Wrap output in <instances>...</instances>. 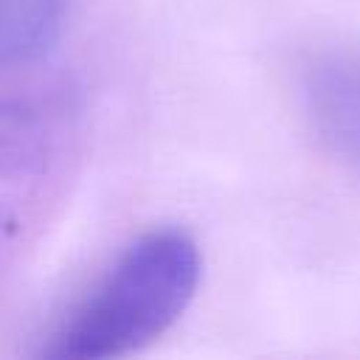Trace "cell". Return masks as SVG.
I'll use <instances>...</instances> for the list:
<instances>
[{
	"label": "cell",
	"instance_id": "1",
	"mask_svg": "<svg viewBox=\"0 0 360 360\" xmlns=\"http://www.w3.org/2000/svg\"><path fill=\"white\" fill-rule=\"evenodd\" d=\"M200 273V250L188 233L163 228L138 236L39 354L107 360L149 346L186 312Z\"/></svg>",
	"mask_w": 360,
	"mask_h": 360
},
{
	"label": "cell",
	"instance_id": "2",
	"mask_svg": "<svg viewBox=\"0 0 360 360\" xmlns=\"http://www.w3.org/2000/svg\"><path fill=\"white\" fill-rule=\"evenodd\" d=\"M304 107L318 138L360 169V62L321 59L307 70Z\"/></svg>",
	"mask_w": 360,
	"mask_h": 360
},
{
	"label": "cell",
	"instance_id": "3",
	"mask_svg": "<svg viewBox=\"0 0 360 360\" xmlns=\"http://www.w3.org/2000/svg\"><path fill=\"white\" fill-rule=\"evenodd\" d=\"M68 0H0V68L28 65L59 39Z\"/></svg>",
	"mask_w": 360,
	"mask_h": 360
}]
</instances>
